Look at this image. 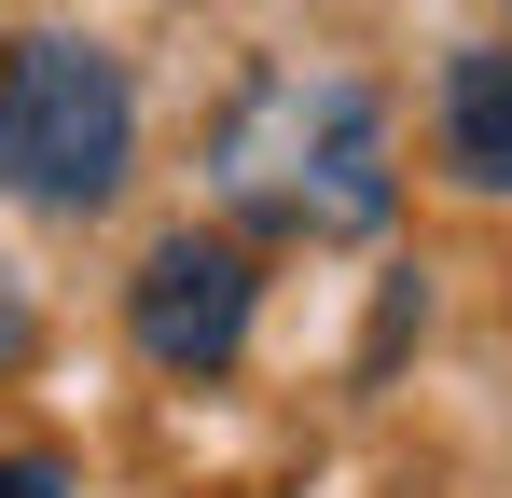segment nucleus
I'll return each mask as SVG.
<instances>
[{
	"instance_id": "obj_1",
	"label": "nucleus",
	"mask_w": 512,
	"mask_h": 498,
	"mask_svg": "<svg viewBox=\"0 0 512 498\" xmlns=\"http://www.w3.org/2000/svg\"><path fill=\"white\" fill-rule=\"evenodd\" d=\"M222 194L277 222V236H374L402 208V166H388V97L346 70H263L222 111Z\"/></svg>"
},
{
	"instance_id": "obj_2",
	"label": "nucleus",
	"mask_w": 512,
	"mask_h": 498,
	"mask_svg": "<svg viewBox=\"0 0 512 498\" xmlns=\"http://www.w3.org/2000/svg\"><path fill=\"white\" fill-rule=\"evenodd\" d=\"M125 166H139V83L111 70V42L42 28V42L0 56V194L84 222L125 194Z\"/></svg>"
},
{
	"instance_id": "obj_3",
	"label": "nucleus",
	"mask_w": 512,
	"mask_h": 498,
	"mask_svg": "<svg viewBox=\"0 0 512 498\" xmlns=\"http://www.w3.org/2000/svg\"><path fill=\"white\" fill-rule=\"evenodd\" d=\"M250 305H263V277H250V249L236 236H153L139 249V277H125V332H139V360L153 374H236V346H250Z\"/></svg>"
},
{
	"instance_id": "obj_4",
	"label": "nucleus",
	"mask_w": 512,
	"mask_h": 498,
	"mask_svg": "<svg viewBox=\"0 0 512 498\" xmlns=\"http://www.w3.org/2000/svg\"><path fill=\"white\" fill-rule=\"evenodd\" d=\"M443 166H457L471 194H512V56L499 42L443 56Z\"/></svg>"
},
{
	"instance_id": "obj_5",
	"label": "nucleus",
	"mask_w": 512,
	"mask_h": 498,
	"mask_svg": "<svg viewBox=\"0 0 512 498\" xmlns=\"http://www.w3.org/2000/svg\"><path fill=\"white\" fill-rule=\"evenodd\" d=\"M0 498H70V457H42V443H0Z\"/></svg>"
},
{
	"instance_id": "obj_6",
	"label": "nucleus",
	"mask_w": 512,
	"mask_h": 498,
	"mask_svg": "<svg viewBox=\"0 0 512 498\" xmlns=\"http://www.w3.org/2000/svg\"><path fill=\"white\" fill-rule=\"evenodd\" d=\"M14 346H28V305H14V291H0V360H14Z\"/></svg>"
}]
</instances>
